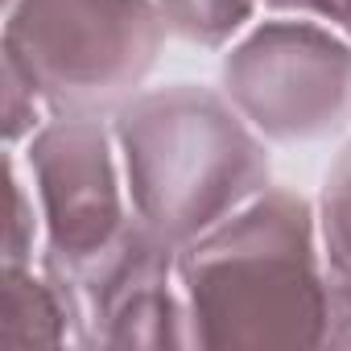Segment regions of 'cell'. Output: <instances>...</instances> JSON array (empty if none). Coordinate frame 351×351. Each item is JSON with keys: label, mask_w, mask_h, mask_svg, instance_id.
I'll use <instances>...</instances> for the list:
<instances>
[{"label": "cell", "mask_w": 351, "mask_h": 351, "mask_svg": "<svg viewBox=\"0 0 351 351\" xmlns=\"http://www.w3.org/2000/svg\"><path fill=\"white\" fill-rule=\"evenodd\" d=\"M195 347L335 351L347 318L330 285L314 199L265 186L211 232L178 248Z\"/></svg>", "instance_id": "obj_1"}, {"label": "cell", "mask_w": 351, "mask_h": 351, "mask_svg": "<svg viewBox=\"0 0 351 351\" xmlns=\"http://www.w3.org/2000/svg\"><path fill=\"white\" fill-rule=\"evenodd\" d=\"M112 128L132 215L178 248L273 186V145L219 83H149Z\"/></svg>", "instance_id": "obj_2"}, {"label": "cell", "mask_w": 351, "mask_h": 351, "mask_svg": "<svg viewBox=\"0 0 351 351\" xmlns=\"http://www.w3.org/2000/svg\"><path fill=\"white\" fill-rule=\"evenodd\" d=\"M173 42L157 0H9L0 54L21 62L50 116H116Z\"/></svg>", "instance_id": "obj_3"}, {"label": "cell", "mask_w": 351, "mask_h": 351, "mask_svg": "<svg viewBox=\"0 0 351 351\" xmlns=\"http://www.w3.org/2000/svg\"><path fill=\"white\" fill-rule=\"evenodd\" d=\"M219 91L269 145L330 141L351 124V38L314 17L261 13L219 50Z\"/></svg>", "instance_id": "obj_4"}, {"label": "cell", "mask_w": 351, "mask_h": 351, "mask_svg": "<svg viewBox=\"0 0 351 351\" xmlns=\"http://www.w3.org/2000/svg\"><path fill=\"white\" fill-rule=\"evenodd\" d=\"M46 223L42 265L71 277L136 223L112 116H50L21 149Z\"/></svg>", "instance_id": "obj_5"}, {"label": "cell", "mask_w": 351, "mask_h": 351, "mask_svg": "<svg viewBox=\"0 0 351 351\" xmlns=\"http://www.w3.org/2000/svg\"><path fill=\"white\" fill-rule=\"evenodd\" d=\"M58 281L71 293L75 347L87 351L195 347L191 306L178 273V244L161 240L141 219L95 265Z\"/></svg>", "instance_id": "obj_6"}, {"label": "cell", "mask_w": 351, "mask_h": 351, "mask_svg": "<svg viewBox=\"0 0 351 351\" xmlns=\"http://www.w3.org/2000/svg\"><path fill=\"white\" fill-rule=\"evenodd\" d=\"M0 347H75L71 293L42 261L0 269Z\"/></svg>", "instance_id": "obj_7"}, {"label": "cell", "mask_w": 351, "mask_h": 351, "mask_svg": "<svg viewBox=\"0 0 351 351\" xmlns=\"http://www.w3.org/2000/svg\"><path fill=\"white\" fill-rule=\"evenodd\" d=\"M314 211L330 285L343 302H351V141L326 165L322 186L314 195Z\"/></svg>", "instance_id": "obj_8"}, {"label": "cell", "mask_w": 351, "mask_h": 351, "mask_svg": "<svg viewBox=\"0 0 351 351\" xmlns=\"http://www.w3.org/2000/svg\"><path fill=\"white\" fill-rule=\"evenodd\" d=\"M157 5L169 21L173 42L211 54L232 46L265 13L261 0H157Z\"/></svg>", "instance_id": "obj_9"}, {"label": "cell", "mask_w": 351, "mask_h": 351, "mask_svg": "<svg viewBox=\"0 0 351 351\" xmlns=\"http://www.w3.org/2000/svg\"><path fill=\"white\" fill-rule=\"evenodd\" d=\"M5 182H9V223H5V261L29 265L42 261L46 248V223H42V207L29 182V169L21 161L17 149H5Z\"/></svg>", "instance_id": "obj_10"}, {"label": "cell", "mask_w": 351, "mask_h": 351, "mask_svg": "<svg viewBox=\"0 0 351 351\" xmlns=\"http://www.w3.org/2000/svg\"><path fill=\"white\" fill-rule=\"evenodd\" d=\"M46 120L50 108L38 83L21 71V62L0 54V132H5V149H21Z\"/></svg>", "instance_id": "obj_11"}, {"label": "cell", "mask_w": 351, "mask_h": 351, "mask_svg": "<svg viewBox=\"0 0 351 351\" xmlns=\"http://www.w3.org/2000/svg\"><path fill=\"white\" fill-rule=\"evenodd\" d=\"M265 13H293V17H314L343 38H351V0H261Z\"/></svg>", "instance_id": "obj_12"}, {"label": "cell", "mask_w": 351, "mask_h": 351, "mask_svg": "<svg viewBox=\"0 0 351 351\" xmlns=\"http://www.w3.org/2000/svg\"><path fill=\"white\" fill-rule=\"evenodd\" d=\"M5 5H9V0H0V9H5Z\"/></svg>", "instance_id": "obj_13"}]
</instances>
